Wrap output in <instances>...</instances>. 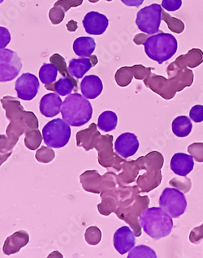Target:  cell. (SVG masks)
Segmentation results:
<instances>
[{"mask_svg": "<svg viewBox=\"0 0 203 258\" xmlns=\"http://www.w3.org/2000/svg\"><path fill=\"white\" fill-rule=\"evenodd\" d=\"M12 154H13V151H10V152L7 153V154H3V153L0 152V167L10 158Z\"/></svg>", "mask_w": 203, "mask_h": 258, "instance_id": "obj_47", "label": "cell"}, {"mask_svg": "<svg viewBox=\"0 0 203 258\" xmlns=\"http://www.w3.org/2000/svg\"><path fill=\"white\" fill-rule=\"evenodd\" d=\"M89 2L92 3V4H95V3H98L100 0H88ZM105 1H107V2H111V1H113V0H105Z\"/></svg>", "mask_w": 203, "mask_h": 258, "instance_id": "obj_48", "label": "cell"}, {"mask_svg": "<svg viewBox=\"0 0 203 258\" xmlns=\"http://www.w3.org/2000/svg\"><path fill=\"white\" fill-rule=\"evenodd\" d=\"M45 89L56 93L60 96L70 95L73 90L78 91V81L74 82L70 78L63 77L58 82L50 85H45Z\"/></svg>", "mask_w": 203, "mask_h": 258, "instance_id": "obj_25", "label": "cell"}, {"mask_svg": "<svg viewBox=\"0 0 203 258\" xmlns=\"http://www.w3.org/2000/svg\"><path fill=\"white\" fill-rule=\"evenodd\" d=\"M189 241L193 244H197L203 239V223L199 227H194L189 233Z\"/></svg>", "mask_w": 203, "mask_h": 258, "instance_id": "obj_42", "label": "cell"}, {"mask_svg": "<svg viewBox=\"0 0 203 258\" xmlns=\"http://www.w3.org/2000/svg\"><path fill=\"white\" fill-rule=\"evenodd\" d=\"M80 181L85 191L100 194L114 185L118 181V177L112 171H107L104 175H101L97 170H90L80 175Z\"/></svg>", "mask_w": 203, "mask_h": 258, "instance_id": "obj_10", "label": "cell"}, {"mask_svg": "<svg viewBox=\"0 0 203 258\" xmlns=\"http://www.w3.org/2000/svg\"><path fill=\"white\" fill-rule=\"evenodd\" d=\"M120 1L126 6L139 8L141 5H143L145 0H120Z\"/></svg>", "mask_w": 203, "mask_h": 258, "instance_id": "obj_45", "label": "cell"}, {"mask_svg": "<svg viewBox=\"0 0 203 258\" xmlns=\"http://www.w3.org/2000/svg\"><path fill=\"white\" fill-rule=\"evenodd\" d=\"M149 36L150 35H148V34H144V33H143V34H136V35L134 36L133 42H135L136 45H138V46L143 45L145 41L147 40V38H148Z\"/></svg>", "mask_w": 203, "mask_h": 258, "instance_id": "obj_44", "label": "cell"}, {"mask_svg": "<svg viewBox=\"0 0 203 258\" xmlns=\"http://www.w3.org/2000/svg\"><path fill=\"white\" fill-rule=\"evenodd\" d=\"M58 69L52 63H44L39 70V79L44 85H50L56 81Z\"/></svg>", "mask_w": 203, "mask_h": 258, "instance_id": "obj_29", "label": "cell"}, {"mask_svg": "<svg viewBox=\"0 0 203 258\" xmlns=\"http://www.w3.org/2000/svg\"><path fill=\"white\" fill-rule=\"evenodd\" d=\"M98 63L96 55H90L89 57H81L80 58H73L69 64V72L72 77L76 79H81L84 77L90 69L95 67Z\"/></svg>", "mask_w": 203, "mask_h": 258, "instance_id": "obj_22", "label": "cell"}, {"mask_svg": "<svg viewBox=\"0 0 203 258\" xmlns=\"http://www.w3.org/2000/svg\"><path fill=\"white\" fill-rule=\"evenodd\" d=\"M118 123L117 115L111 110H106L99 115L98 119V127L101 131L108 133L116 128Z\"/></svg>", "mask_w": 203, "mask_h": 258, "instance_id": "obj_28", "label": "cell"}, {"mask_svg": "<svg viewBox=\"0 0 203 258\" xmlns=\"http://www.w3.org/2000/svg\"><path fill=\"white\" fill-rule=\"evenodd\" d=\"M136 235L129 227H122L116 230L113 236V244L115 250L120 255L129 252L136 244Z\"/></svg>", "mask_w": 203, "mask_h": 258, "instance_id": "obj_19", "label": "cell"}, {"mask_svg": "<svg viewBox=\"0 0 203 258\" xmlns=\"http://www.w3.org/2000/svg\"><path fill=\"white\" fill-rule=\"evenodd\" d=\"M157 255L155 250L147 245L133 247L128 252V258H156Z\"/></svg>", "mask_w": 203, "mask_h": 258, "instance_id": "obj_33", "label": "cell"}, {"mask_svg": "<svg viewBox=\"0 0 203 258\" xmlns=\"http://www.w3.org/2000/svg\"><path fill=\"white\" fill-rule=\"evenodd\" d=\"M143 46L147 56L159 64H162L176 54L178 42L172 34L160 32L149 36Z\"/></svg>", "mask_w": 203, "mask_h": 258, "instance_id": "obj_8", "label": "cell"}, {"mask_svg": "<svg viewBox=\"0 0 203 258\" xmlns=\"http://www.w3.org/2000/svg\"><path fill=\"white\" fill-rule=\"evenodd\" d=\"M5 110L7 119L10 121L6 135H0V152L7 154L13 151L21 136L31 129L38 128V119L32 111L25 110L20 101L12 96L0 99Z\"/></svg>", "mask_w": 203, "mask_h": 258, "instance_id": "obj_3", "label": "cell"}, {"mask_svg": "<svg viewBox=\"0 0 203 258\" xmlns=\"http://www.w3.org/2000/svg\"><path fill=\"white\" fill-rule=\"evenodd\" d=\"M50 63L55 65L58 72L60 73V75L63 77H67L73 80L74 82H77V80L74 77H72L70 72H69V68L67 67V63L65 61L64 58L59 54H54L50 56Z\"/></svg>", "mask_w": 203, "mask_h": 258, "instance_id": "obj_32", "label": "cell"}, {"mask_svg": "<svg viewBox=\"0 0 203 258\" xmlns=\"http://www.w3.org/2000/svg\"><path fill=\"white\" fill-rule=\"evenodd\" d=\"M63 101L59 94L56 93H50L42 97L40 101V112L43 116L53 118L59 115Z\"/></svg>", "mask_w": 203, "mask_h": 258, "instance_id": "obj_23", "label": "cell"}, {"mask_svg": "<svg viewBox=\"0 0 203 258\" xmlns=\"http://www.w3.org/2000/svg\"><path fill=\"white\" fill-rule=\"evenodd\" d=\"M4 1H5V0H0V4H2Z\"/></svg>", "mask_w": 203, "mask_h": 258, "instance_id": "obj_49", "label": "cell"}, {"mask_svg": "<svg viewBox=\"0 0 203 258\" xmlns=\"http://www.w3.org/2000/svg\"><path fill=\"white\" fill-rule=\"evenodd\" d=\"M193 71L190 69H185L168 78L151 73V75L143 80V82L145 86L161 98L165 100H171L178 92L190 87L193 85Z\"/></svg>", "mask_w": 203, "mask_h": 258, "instance_id": "obj_5", "label": "cell"}, {"mask_svg": "<svg viewBox=\"0 0 203 258\" xmlns=\"http://www.w3.org/2000/svg\"><path fill=\"white\" fill-rule=\"evenodd\" d=\"M152 69L143 66V64L133 65L132 67H122L115 73V82L119 87H127L132 82V79L145 80L151 75Z\"/></svg>", "mask_w": 203, "mask_h": 258, "instance_id": "obj_16", "label": "cell"}, {"mask_svg": "<svg viewBox=\"0 0 203 258\" xmlns=\"http://www.w3.org/2000/svg\"><path fill=\"white\" fill-rule=\"evenodd\" d=\"M63 120L73 127H82L91 119L93 107L90 101L82 94H70L61 106Z\"/></svg>", "mask_w": 203, "mask_h": 258, "instance_id": "obj_6", "label": "cell"}, {"mask_svg": "<svg viewBox=\"0 0 203 258\" xmlns=\"http://www.w3.org/2000/svg\"><path fill=\"white\" fill-rule=\"evenodd\" d=\"M139 223L145 232L154 239L167 237L172 232V217L160 207L147 208L139 217Z\"/></svg>", "mask_w": 203, "mask_h": 258, "instance_id": "obj_7", "label": "cell"}, {"mask_svg": "<svg viewBox=\"0 0 203 258\" xmlns=\"http://www.w3.org/2000/svg\"><path fill=\"white\" fill-rule=\"evenodd\" d=\"M139 146L140 144L139 138L135 134L124 133L118 137L114 145V148L119 156L126 159L133 156L138 152Z\"/></svg>", "mask_w": 203, "mask_h": 258, "instance_id": "obj_17", "label": "cell"}, {"mask_svg": "<svg viewBox=\"0 0 203 258\" xmlns=\"http://www.w3.org/2000/svg\"><path fill=\"white\" fill-rule=\"evenodd\" d=\"M189 118L195 123H201L203 121V106H193L189 111Z\"/></svg>", "mask_w": 203, "mask_h": 258, "instance_id": "obj_40", "label": "cell"}, {"mask_svg": "<svg viewBox=\"0 0 203 258\" xmlns=\"http://www.w3.org/2000/svg\"><path fill=\"white\" fill-rule=\"evenodd\" d=\"M25 145L26 148L30 150H36L42 144V135L38 128L31 129L25 134Z\"/></svg>", "mask_w": 203, "mask_h": 258, "instance_id": "obj_30", "label": "cell"}, {"mask_svg": "<svg viewBox=\"0 0 203 258\" xmlns=\"http://www.w3.org/2000/svg\"><path fill=\"white\" fill-rule=\"evenodd\" d=\"M138 185L128 186L118 181L107 191L101 192L102 202L98 205V211L103 216L114 213L119 219L124 221L133 230L136 237L142 235L139 217L149 208L150 198L141 196Z\"/></svg>", "mask_w": 203, "mask_h": 258, "instance_id": "obj_1", "label": "cell"}, {"mask_svg": "<svg viewBox=\"0 0 203 258\" xmlns=\"http://www.w3.org/2000/svg\"><path fill=\"white\" fill-rule=\"evenodd\" d=\"M161 6L168 12H176L182 6V0H163Z\"/></svg>", "mask_w": 203, "mask_h": 258, "instance_id": "obj_41", "label": "cell"}, {"mask_svg": "<svg viewBox=\"0 0 203 258\" xmlns=\"http://www.w3.org/2000/svg\"><path fill=\"white\" fill-rule=\"evenodd\" d=\"M67 30L70 32H75L78 29V25L77 21L72 20V21H69V23L66 25Z\"/></svg>", "mask_w": 203, "mask_h": 258, "instance_id": "obj_46", "label": "cell"}, {"mask_svg": "<svg viewBox=\"0 0 203 258\" xmlns=\"http://www.w3.org/2000/svg\"><path fill=\"white\" fill-rule=\"evenodd\" d=\"M172 128L174 135L176 136L177 138H184L190 134L193 128V124L190 118L185 115H180L176 117V119L172 121Z\"/></svg>", "mask_w": 203, "mask_h": 258, "instance_id": "obj_27", "label": "cell"}, {"mask_svg": "<svg viewBox=\"0 0 203 258\" xmlns=\"http://www.w3.org/2000/svg\"><path fill=\"white\" fill-rule=\"evenodd\" d=\"M55 158V153L54 150L49 148V146H42L39 150H37L35 154L36 160L41 163H50Z\"/></svg>", "mask_w": 203, "mask_h": 258, "instance_id": "obj_35", "label": "cell"}, {"mask_svg": "<svg viewBox=\"0 0 203 258\" xmlns=\"http://www.w3.org/2000/svg\"><path fill=\"white\" fill-rule=\"evenodd\" d=\"M42 138L50 148H63L71 138L70 125L62 119H52L42 128Z\"/></svg>", "mask_w": 203, "mask_h": 258, "instance_id": "obj_9", "label": "cell"}, {"mask_svg": "<svg viewBox=\"0 0 203 258\" xmlns=\"http://www.w3.org/2000/svg\"><path fill=\"white\" fill-rule=\"evenodd\" d=\"M163 8L158 4L149 5L137 13L136 25L140 31L148 35L158 34L160 31Z\"/></svg>", "mask_w": 203, "mask_h": 258, "instance_id": "obj_12", "label": "cell"}, {"mask_svg": "<svg viewBox=\"0 0 203 258\" xmlns=\"http://www.w3.org/2000/svg\"><path fill=\"white\" fill-rule=\"evenodd\" d=\"M22 62L17 52L10 49H0V82H12L19 75Z\"/></svg>", "mask_w": 203, "mask_h": 258, "instance_id": "obj_13", "label": "cell"}, {"mask_svg": "<svg viewBox=\"0 0 203 258\" xmlns=\"http://www.w3.org/2000/svg\"><path fill=\"white\" fill-rule=\"evenodd\" d=\"M162 21H164L168 25V29L175 34H180L184 30V24L182 21L171 17L168 13L163 10L162 12Z\"/></svg>", "mask_w": 203, "mask_h": 258, "instance_id": "obj_31", "label": "cell"}, {"mask_svg": "<svg viewBox=\"0 0 203 258\" xmlns=\"http://www.w3.org/2000/svg\"><path fill=\"white\" fill-rule=\"evenodd\" d=\"M30 242V235L27 231L21 230L7 238L3 246V252L7 256L17 253L21 248L27 245Z\"/></svg>", "mask_w": 203, "mask_h": 258, "instance_id": "obj_21", "label": "cell"}, {"mask_svg": "<svg viewBox=\"0 0 203 258\" xmlns=\"http://www.w3.org/2000/svg\"><path fill=\"white\" fill-rule=\"evenodd\" d=\"M113 138V136L102 135L94 123L88 128L78 132L76 136L78 147H82L86 151L95 149L98 151V161L102 167L113 168L119 172L125 159L114 151Z\"/></svg>", "mask_w": 203, "mask_h": 258, "instance_id": "obj_4", "label": "cell"}, {"mask_svg": "<svg viewBox=\"0 0 203 258\" xmlns=\"http://www.w3.org/2000/svg\"><path fill=\"white\" fill-rule=\"evenodd\" d=\"M164 164L163 154L154 150L136 160L124 161L117 175L118 179L124 184L136 182L141 194L150 192L161 184Z\"/></svg>", "mask_w": 203, "mask_h": 258, "instance_id": "obj_2", "label": "cell"}, {"mask_svg": "<svg viewBox=\"0 0 203 258\" xmlns=\"http://www.w3.org/2000/svg\"><path fill=\"white\" fill-rule=\"evenodd\" d=\"M85 239L90 245H98L102 239V231L95 226L88 227L85 232Z\"/></svg>", "mask_w": 203, "mask_h": 258, "instance_id": "obj_34", "label": "cell"}, {"mask_svg": "<svg viewBox=\"0 0 203 258\" xmlns=\"http://www.w3.org/2000/svg\"><path fill=\"white\" fill-rule=\"evenodd\" d=\"M203 62V51L197 48L188 50L185 54H181L176 60L168 65L167 73L168 77H172L177 72L185 69H195Z\"/></svg>", "mask_w": 203, "mask_h": 258, "instance_id": "obj_14", "label": "cell"}, {"mask_svg": "<svg viewBox=\"0 0 203 258\" xmlns=\"http://www.w3.org/2000/svg\"><path fill=\"white\" fill-rule=\"evenodd\" d=\"M188 154L197 163H203V142H195L188 146Z\"/></svg>", "mask_w": 203, "mask_h": 258, "instance_id": "obj_36", "label": "cell"}, {"mask_svg": "<svg viewBox=\"0 0 203 258\" xmlns=\"http://www.w3.org/2000/svg\"><path fill=\"white\" fill-rule=\"evenodd\" d=\"M65 17V12L59 6H54L49 12V18L53 25H59L63 21Z\"/></svg>", "mask_w": 203, "mask_h": 258, "instance_id": "obj_37", "label": "cell"}, {"mask_svg": "<svg viewBox=\"0 0 203 258\" xmlns=\"http://www.w3.org/2000/svg\"><path fill=\"white\" fill-rule=\"evenodd\" d=\"M96 48L94 38L90 37H80L74 41L73 45L74 53L79 57H89L92 55Z\"/></svg>", "mask_w": 203, "mask_h": 258, "instance_id": "obj_26", "label": "cell"}, {"mask_svg": "<svg viewBox=\"0 0 203 258\" xmlns=\"http://www.w3.org/2000/svg\"><path fill=\"white\" fill-rule=\"evenodd\" d=\"M11 34L9 29L0 26V49H5L10 43Z\"/></svg>", "mask_w": 203, "mask_h": 258, "instance_id": "obj_43", "label": "cell"}, {"mask_svg": "<svg viewBox=\"0 0 203 258\" xmlns=\"http://www.w3.org/2000/svg\"><path fill=\"white\" fill-rule=\"evenodd\" d=\"M159 207L172 219H177L186 211L187 201L184 192L176 187H166L159 198Z\"/></svg>", "mask_w": 203, "mask_h": 258, "instance_id": "obj_11", "label": "cell"}, {"mask_svg": "<svg viewBox=\"0 0 203 258\" xmlns=\"http://www.w3.org/2000/svg\"><path fill=\"white\" fill-rule=\"evenodd\" d=\"M170 167L176 175L181 177L187 176L194 167L193 156L184 153L175 154L170 162Z\"/></svg>", "mask_w": 203, "mask_h": 258, "instance_id": "obj_20", "label": "cell"}, {"mask_svg": "<svg viewBox=\"0 0 203 258\" xmlns=\"http://www.w3.org/2000/svg\"><path fill=\"white\" fill-rule=\"evenodd\" d=\"M39 87L38 77L30 73H24L16 82L17 97L21 100H33L38 94Z\"/></svg>", "mask_w": 203, "mask_h": 258, "instance_id": "obj_15", "label": "cell"}, {"mask_svg": "<svg viewBox=\"0 0 203 258\" xmlns=\"http://www.w3.org/2000/svg\"><path fill=\"white\" fill-rule=\"evenodd\" d=\"M83 0H58L54 6H59L64 10L65 13L72 8L81 6Z\"/></svg>", "mask_w": 203, "mask_h": 258, "instance_id": "obj_39", "label": "cell"}, {"mask_svg": "<svg viewBox=\"0 0 203 258\" xmlns=\"http://www.w3.org/2000/svg\"><path fill=\"white\" fill-rule=\"evenodd\" d=\"M82 23L87 34L101 35L107 30L109 21L105 15L97 12H90L85 16Z\"/></svg>", "mask_w": 203, "mask_h": 258, "instance_id": "obj_18", "label": "cell"}, {"mask_svg": "<svg viewBox=\"0 0 203 258\" xmlns=\"http://www.w3.org/2000/svg\"><path fill=\"white\" fill-rule=\"evenodd\" d=\"M103 90V82L98 76H86L81 83L82 95L85 96L87 99H95L98 98L102 94Z\"/></svg>", "mask_w": 203, "mask_h": 258, "instance_id": "obj_24", "label": "cell"}, {"mask_svg": "<svg viewBox=\"0 0 203 258\" xmlns=\"http://www.w3.org/2000/svg\"><path fill=\"white\" fill-rule=\"evenodd\" d=\"M188 179H189L186 178V176H184V179L174 178L172 180H170L169 184L182 191L184 194H187L191 189L192 183H185V184H183V183L188 181Z\"/></svg>", "mask_w": 203, "mask_h": 258, "instance_id": "obj_38", "label": "cell"}]
</instances>
